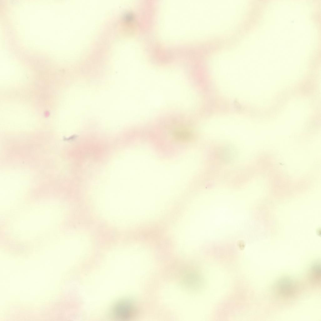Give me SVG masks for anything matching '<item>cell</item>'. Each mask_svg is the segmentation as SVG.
Listing matches in <instances>:
<instances>
[{
	"label": "cell",
	"mask_w": 321,
	"mask_h": 321,
	"mask_svg": "<svg viewBox=\"0 0 321 321\" xmlns=\"http://www.w3.org/2000/svg\"><path fill=\"white\" fill-rule=\"evenodd\" d=\"M136 308L134 302L128 298L117 301L112 306L110 316L114 319L119 321H128L135 316Z\"/></svg>",
	"instance_id": "obj_1"
},
{
	"label": "cell",
	"mask_w": 321,
	"mask_h": 321,
	"mask_svg": "<svg viewBox=\"0 0 321 321\" xmlns=\"http://www.w3.org/2000/svg\"><path fill=\"white\" fill-rule=\"evenodd\" d=\"M175 137L179 140H185L189 137V134L185 131H179L176 132L175 134Z\"/></svg>",
	"instance_id": "obj_2"
}]
</instances>
